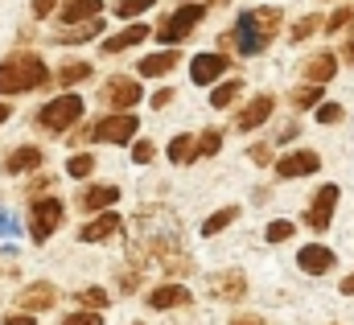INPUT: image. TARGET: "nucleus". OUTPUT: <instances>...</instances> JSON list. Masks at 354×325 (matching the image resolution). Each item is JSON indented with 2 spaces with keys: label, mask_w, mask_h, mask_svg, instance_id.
<instances>
[{
  "label": "nucleus",
  "mask_w": 354,
  "mask_h": 325,
  "mask_svg": "<svg viewBox=\"0 0 354 325\" xmlns=\"http://www.w3.org/2000/svg\"><path fill=\"white\" fill-rule=\"evenodd\" d=\"M50 79L46 62L37 54H12L0 62V95H21V91H33Z\"/></svg>",
  "instance_id": "obj_1"
},
{
  "label": "nucleus",
  "mask_w": 354,
  "mask_h": 325,
  "mask_svg": "<svg viewBox=\"0 0 354 325\" xmlns=\"http://www.w3.org/2000/svg\"><path fill=\"white\" fill-rule=\"evenodd\" d=\"M79 115H83V99H79V95H58V99H50V103L37 111V124H41L46 132H66V128L79 124Z\"/></svg>",
  "instance_id": "obj_2"
},
{
  "label": "nucleus",
  "mask_w": 354,
  "mask_h": 325,
  "mask_svg": "<svg viewBox=\"0 0 354 325\" xmlns=\"http://www.w3.org/2000/svg\"><path fill=\"white\" fill-rule=\"evenodd\" d=\"M136 128H140V120L128 111V115H103V120H95L91 124V140L95 145H128L132 136H136Z\"/></svg>",
  "instance_id": "obj_3"
},
{
  "label": "nucleus",
  "mask_w": 354,
  "mask_h": 325,
  "mask_svg": "<svg viewBox=\"0 0 354 325\" xmlns=\"http://www.w3.org/2000/svg\"><path fill=\"white\" fill-rule=\"evenodd\" d=\"M202 17H206V8H202V4H181L174 17H165V21H161L157 41L174 46V41H181V37H189V33H194V25H198Z\"/></svg>",
  "instance_id": "obj_4"
},
{
  "label": "nucleus",
  "mask_w": 354,
  "mask_h": 325,
  "mask_svg": "<svg viewBox=\"0 0 354 325\" xmlns=\"http://www.w3.org/2000/svg\"><path fill=\"white\" fill-rule=\"evenodd\" d=\"M338 194H342V189H338L334 181H326V185L313 194V202H309V210H305V227H309V231L322 235V231L330 227V219H334V210H338Z\"/></svg>",
  "instance_id": "obj_5"
},
{
  "label": "nucleus",
  "mask_w": 354,
  "mask_h": 325,
  "mask_svg": "<svg viewBox=\"0 0 354 325\" xmlns=\"http://www.w3.org/2000/svg\"><path fill=\"white\" fill-rule=\"evenodd\" d=\"M62 214H66V206H62L58 198H37V202H33V219H29V223H33L29 235H33L37 243H46V239L62 227Z\"/></svg>",
  "instance_id": "obj_6"
},
{
  "label": "nucleus",
  "mask_w": 354,
  "mask_h": 325,
  "mask_svg": "<svg viewBox=\"0 0 354 325\" xmlns=\"http://www.w3.org/2000/svg\"><path fill=\"white\" fill-rule=\"evenodd\" d=\"M140 82L128 79V75H115V79H107V86H103V99H107V107H115V115H128L136 103H140Z\"/></svg>",
  "instance_id": "obj_7"
},
{
  "label": "nucleus",
  "mask_w": 354,
  "mask_h": 325,
  "mask_svg": "<svg viewBox=\"0 0 354 325\" xmlns=\"http://www.w3.org/2000/svg\"><path fill=\"white\" fill-rule=\"evenodd\" d=\"M256 37H260V46H268L272 37H276V29H280V8L276 4H264V8H252V12H243L239 17Z\"/></svg>",
  "instance_id": "obj_8"
},
{
  "label": "nucleus",
  "mask_w": 354,
  "mask_h": 325,
  "mask_svg": "<svg viewBox=\"0 0 354 325\" xmlns=\"http://www.w3.org/2000/svg\"><path fill=\"white\" fill-rule=\"evenodd\" d=\"M322 169V157L313 153V149H297V153H284L280 161H276V173L280 177H309V173H317Z\"/></svg>",
  "instance_id": "obj_9"
},
{
  "label": "nucleus",
  "mask_w": 354,
  "mask_h": 325,
  "mask_svg": "<svg viewBox=\"0 0 354 325\" xmlns=\"http://www.w3.org/2000/svg\"><path fill=\"white\" fill-rule=\"evenodd\" d=\"M210 292H214L218 301H243V297H248V276H243L239 268L214 272V276H210Z\"/></svg>",
  "instance_id": "obj_10"
},
{
  "label": "nucleus",
  "mask_w": 354,
  "mask_h": 325,
  "mask_svg": "<svg viewBox=\"0 0 354 325\" xmlns=\"http://www.w3.org/2000/svg\"><path fill=\"white\" fill-rule=\"evenodd\" d=\"M227 54H194V62H189V79L198 82V86H206V82H218L227 75Z\"/></svg>",
  "instance_id": "obj_11"
},
{
  "label": "nucleus",
  "mask_w": 354,
  "mask_h": 325,
  "mask_svg": "<svg viewBox=\"0 0 354 325\" xmlns=\"http://www.w3.org/2000/svg\"><path fill=\"white\" fill-rule=\"evenodd\" d=\"M297 268L305 272V276H326L330 268H334V251L326 243H309L297 251Z\"/></svg>",
  "instance_id": "obj_12"
},
{
  "label": "nucleus",
  "mask_w": 354,
  "mask_h": 325,
  "mask_svg": "<svg viewBox=\"0 0 354 325\" xmlns=\"http://www.w3.org/2000/svg\"><path fill=\"white\" fill-rule=\"evenodd\" d=\"M272 107H276V99H272V95H256V99L235 115V132H256L268 115H272Z\"/></svg>",
  "instance_id": "obj_13"
},
{
  "label": "nucleus",
  "mask_w": 354,
  "mask_h": 325,
  "mask_svg": "<svg viewBox=\"0 0 354 325\" xmlns=\"http://www.w3.org/2000/svg\"><path fill=\"white\" fill-rule=\"evenodd\" d=\"M301 75L309 79V86H326V82L338 75V58L334 54H313V58H305Z\"/></svg>",
  "instance_id": "obj_14"
},
{
  "label": "nucleus",
  "mask_w": 354,
  "mask_h": 325,
  "mask_svg": "<svg viewBox=\"0 0 354 325\" xmlns=\"http://www.w3.org/2000/svg\"><path fill=\"white\" fill-rule=\"evenodd\" d=\"M54 301H58V288L54 284H29L25 292H21V309H29V317L33 313H41V309H54Z\"/></svg>",
  "instance_id": "obj_15"
},
{
  "label": "nucleus",
  "mask_w": 354,
  "mask_h": 325,
  "mask_svg": "<svg viewBox=\"0 0 354 325\" xmlns=\"http://www.w3.org/2000/svg\"><path fill=\"white\" fill-rule=\"evenodd\" d=\"M189 301H194V292L181 288V284H157V288L149 292V305H153V309H181V305H189Z\"/></svg>",
  "instance_id": "obj_16"
},
{
  "label": "nucleus",
  "mask_w": 354,
  "mask_h": 325,
  "mask_svg": "<svg viewBox=\"0 0 354 325\" xmlns=\"http://www.w3.org/2000/svg\"><path fill=\"white\" fill-rule=\"evenodd\" d=\"M120 227H124V223H120V214H111V210H107V214L91 219L87 227L79 231V239H83V243H103V239H111V235H115Z\"/></svg>",
  "instance_id": "obj_17"
},
{
  "label": "nucleus",
  "mask_w": 354,
  "mask_h": 325,
  "mask_svg": "<svg viewBox=\"0 0 354 325\" xmlns=\"http://www.w3.org/2000/svg\"><path fill=\"white\" fill-rule=\"evenodd\" d=\"M177 62H181V54L177 50H161V54H149V58H140V75L145 79H161V75H169Z\"/></svg>",
  "instance_id": "obj_18"
},
{
  "label": "nucleus",
  "mask_w": 354,
  "mask_h": 325,
  "mask_svg": "<svg viewBox=\"0 0 354 325\" xmlns=\"http://www.w3.org/2000/svg\"><path fill=\"white\" fill-rule=\"evenodd\" d=\"M99 17V0H66L62 4V25H87Z\"/></svg>",
  "instance_id": "obj_19"
},
{
  "label": "nucleus",
  "mask_w": 354,
  "mask_h": 325,
  "mask_svg": "<svg viewBox=\"0 0 354 325\" xmlns=\"http://www.w3.org/2000/svg\"><path fill=\"white\" fill-rule=\"evenodd\" d=\"M115 198H120L115 185H87L83 198H79V206L83 210H107V206H115Z\"/></svg>",
  "instance_id": "obj_20"
},
{
  "label": "nucleus",
  "mask_w": 354,
  "mask_h": 325,
  "mask_svg": "<svg viewBox=\"0 0 354 325\" xmlns=\"http://www.w3.org/2000/svg\"><path fill=\"white\" fill-rule=\"evenodd\" d=\"M149 33H153L149 25H128L124 33H115V37H107V41H103V50H107V54H120V50H128V46H140V41H145Z\"/></svg>",
  "instance_id": "obj_21"
},
{
  "label": "nucleus",
  "mask_w": 354,
  "mask_h": 325,
  "mask_svg": "<svg viewBox=\"0 0 354 325\" xmlns=\"http://www.w3.org/2000/svg\"><path fill=\"white\" fill-rule=\"evenodd\" d=\"M165 153H169V161H174V165L198 161V140H194V132H181V136H174Z\"/></svg>",
  "instance_id": "obj_22"
},
{
  "label": "nucleus",
  "mask_w": 354,
  "mask_h": 325,
  "mask_svg": "<svg viewBox=\"0 0 354 325\" xmlns=\"http://www.w3.org/2000/svg\"><path fill=\"white\" fill-rule=\"evenodd\" d=\"M37 165H41V149L25 145V149L8 153V161H4V173H29V169H37Z\"/></svg>",
  "instance_id": "obj_23"
},
{
  "label": "nucleus",
  "mask_w": 354,
  "mask_h": 325,
  "mask_svg": "<svg viewBox=\"0 0 354 325\" xmlns=\"http://www.w3.org/2000/svg\"><path fill=\"white\" fill-rule=\"evenodd\" d=\"M239 91H243V82H239V79L218 82V86H214V95H210V107H218V111H223V107H231V103L239 99Z\"/></svg>",
  "instance_id": "obj_24"
},
{
  "label": "nucleus",
  "mask_w": 354,
  "mask_h": 325,
  "mask_svg": "<svg viewBox=\"0 0 354 325\" xmlns=\"http://www.w3.org/2000/svg\"><path fill=\"white\" fill-rule=\"evenodd\" d=\"M239 219V206H227V210H218V214H210L206 223H202V235L210 239V235H218V231H227L231 223Z\"/></svg>",
  "instance_id": "obj_25"
},
{
  "label": "nucleus",
  "mask_w": 354,
  "mask_h": 325,
  "mask_svg": "<svg viewBox=\"0 0 354 325\" xmlns=\"http://www.w3.org/2000/svg\"><path fill=\"white\" fill-rule=\"evenodd\" d=\"M99 29H103V21L95 17V21H87V25H79V29L58 33V41H66V46H75V41H91V37H99Z\"/></svg>",
  "instance_id": "obj_26"
},
{
  "label": "nucleus",
  "mask_w": 354,
  "mask_h": 325,
  "mask_svg": "<svg viewBox=\"0 0 354 325\" xmlns=\"http://www.w3.org/2000/svg\"><path fill=\"white\" fill-rule=\"evenodd\" d=\"M346 25H354V4H342V8H338V12H330V17H326V25H322V29H326V33H342V29H346Z\"/></svg>",
  "instance_id": "obj_27"
},
{
  "label": "nucleus",
  "mask_w": 354,
  "mask_h": 325,
  "mask_svg": "<svg viewBox=\"0 0 354 325\" xmlns=\"http://www.w3.org/2000/svg\"><path fill=\"white\" fill-rule=\"evenodd\" d=\"M322 25H326V17H317V12H313V17H301V21H297L288 33H292V41H305V37H313Z\"/></svg>",
  "instance_id": "obj_28"
},
{
  "label": "nucleus",
  "mask_w": 354,
  "mask_h": 325,
  "mask_svg": "<svg viewBox=\"0 0 354 325\" xmlns=\"http://www.w3.org/2000/svg\"><path fill=\"white\" fill-rule=\"evenodd\" d=\"M83 79H91V62H71V66L58 71V82L62 86H75V82H83Z\"/></svg>",
  "instance_id": "obj_29"
},
{
  "label": "nucleus",
  "mask_w": 354,
  "mask_h": 325,
  "mask_svg": "<svg viewBox=\"0 0 354 325\" xmlns=\"http://www.w3.org/2000/svg\"><path fill=\"white\" fill-rule=\"evenodd\" d=\"M288 99H292V107H317V103H322V86H309V82H305V86H297Z\"/></svg>",
  "instance_id": "obj_30"
},
{
  "label": "nucleus",
  "mask_w": 354,
  "mask_h": 325,
  "mask_svg": "<svg viewBox=\"0 0 354 325\" xmlns=\"http://www.w3.org/2000/svg\"><path fill=\"white\" fill-rule=\"evenodd\" d=\"M223 149V132L218 128H206L202 136H198V157H214Z\"/></svg>",
  "instance_id": "obj_31"
},
{
  "label": "nucleus",
  "mask_w": 354,
  "mask_h": 325,
  "mask_svg": "<svg viewBox=\"0 0 354 325\" xmlns=\"http://www.w3.org/2000/svg\"><path fill=\"white\" fill-rule=\"evenodd\" d=\"M313 111H317V124H342L346 120V107L342 103H317Z\"/></svg>",
  "instance_id": "obj_32"
},
{
  "label": "nucleus",
  "mask_w": 354,
  "mask_h": 325,
  "mask_svg": "<svg viewBox=\"0 0 354 325\" xmlns=\"http://www.w3.org/2000/svg\"><path fill=\"white\" fill-rule=\"evenodd\" d=\"M107 301H111V297H107L103 288H83V292H79V305H87V313H99V309H107Z\"/></svg>",
  "instance_id": "obj_33"
},
{
  "label": "nucleus",
  "mask_w": 354,
  "mask_h": 325,
  "mask_svg": "<svg viewBox=\"0 0 354 325\" xmlns=\"http://www.w3.org/2000/svg\"><path fill=\"white\" fill-rule=\"evenodd\" d=\"M157 0H120L115 4V17H124V21H132V17H140V12H149Z\"/></svg>",
  "instance_id": "obj_34"
},
{
  "label": "nucleus",
  "mask_w": 354,
  "mask_h": 325,
  "mask_svg": "<svg viewBox=\"0 0 354 325\" xmlns=\"http://www.w3.org/2000/svg\"><path fill=\"white\" fill-rule=\"evenodd\" d=\"M292 231H297V227H292V223H288V219H272V223H268V243H284V239H288V235H292Z\"/></svg>",
  "instance_id": "obj_35"
},
{
  "label": "nucleus",
  "mask_w": 354,
  "mask_h": 325,
  "mask_svg": "<svg viewBox=\"0 0 354 325\" xmlns=\"http://www.w3.org/2000/svg\"><path fill=\"white\" fill-rule=\"evenodd\" d=\"M91 169H95V157H91V153H75V157L66 161V173H71V177H87Z\"/></svg>",
  "instance_id": "obj_36"
},
{
  "label": "nucleus",
  "mask_w": 354,
  "mask_h": 325,
  "mask_svg": "<svg viewBox=\"0 0 354 325\" xmlns=\"http://www.w3.org/2000/svg\"><path fill=\"white\" fill-rule=\"evenodd\" d=\"M153 153H157V149H153V140H136V145H132V161H136V165H149V161H153Z\"/></svg>",
  "instance_id": "obj_37"
},
{
  "label": "nucleus",
  "mask_w": 354,
  "mask_h": 325,
  "mask_svg": "<svg viewBox=\"0 0 354 325\" xmlns=\"http://www.w3.org/2000/svg\"><path fill=\"white\" fill-rule=\"evenodd\" d=\"M62 325H103L99 313H71V317H62Z\"/></svg>",
  "instance_id": "obj_38"
},
{
  "label": "nucleus",
  "mask_w": 354,
  "mask_h": 325,
  "mask_svg": "<svg viewBox=\"0 0 354 325\" xmlns=\"http://www.w3.org/2000/svg\"><path fill=\"white\" fill-rule=\"evenodd\" d=\"M169 99H174V91H169V86H161V91L153 95V107L161 111V107H169Z\"/></svg>",
  "instance_id": "obj_39"
},
{
  "label": "nucleus",
  "mask_w": 354,
  "mask_h": 325,
  "mask_svg": "<svg viewBox=\"0 0 354 325\" xmlns=\"http://www.w3.org/2000/svg\"><path fill=\"white\" fill-rule=\"evenodd\" d=\"M54 8H58V0H33V12H37V17H50Z\"/></svg>",
  "instance_id": "obj_40"
},
{
  "label": "nucleus",
  "mask_w": 354,
  "mask_h": 325,
  "mask_svg": "<svg viewBox=\"0 0 354 325\" xmlns=\"http://www.w3.org/2000/svg\"><path fill=\"white\" fill-rule=\"evenodd\" d=\"M248 161L268 165V145H256V149H248Z\"/></svg>",
  "instance_id": "obj_41"
},
{
  "label": "nucleus",
  "mask_w": 354,
  "mask_h": 325,
  "mask_svg": "<svg viewBox=\"0 0 354 325\" xmlns=\"http://www.w3.org/2000/svg\"><path fill=\"white\" fill-rule=\"evenodd\" d=\"M4 325H33V317H29V313H8Z\"/></svg>",
  "instance_id": "obj_42"
},
{
  "label": "nucleus",
  "mask_w": 354,
  "mask_h": 325,
  "mask_svg": "<svg viewBox=\"0 0 354 325\" xmlns=\"http://www.w3.org/2000/svg\"><path fill=\"white\" fill-rule=\"evenodd\" d=\"M288 140H297V124H288V128L280 132V145H288Z\"/></svg>",
  "instance_id": "obj_43"
},
{
  "label": "nucleus",
  "mask_w": 354,
  "mask_h": 325,
  "mask_svg": "<svg viewBox=\"0 0 354 325\" xmlns=\"http://www.w3.org/2000/svg\"><path fill=\"white\" fill-rule=\"evenodd\" d=\"M12 231V219H8V210H0V235H8Z\"/></svg>",
  "instance_id": "obj_44"
},
{
  "label": "nucleus",
  "mask_w": 354,
  "mask_h": 325,
  "mask_svg": "<svg viewBox=\"0 0 354 325\" xmlns=\"http://www.w3.org/2000/svg\"><path fill=\"white\" fill-rule=\"evenodd\" d=\"M231 325H268V322H264V317H235Z\"/></svg>",
  "instance_id": "obj_45"
},
{
  "label": "nucleus",
  "mask_w": 354,
  "mask_h": 325,
  "mask_svg": "<svg viewBox=\"0 0 354 325\" xmlns=\"http://www.w3.org/2000/svg\"><path fill=\"white\" fill-rule=\"evenodd\" d=\"M342 297H354V272L342 280Z\"/></svg>",
  "instance_id": "obj_46"
},
{
  "label": "nucleus",
  "mask_w": 354,
  "mask_h": 325,
  "mask_svg": "<svg viewBox=\"0 0 354 325\" xmlns=\"http://www.w3.org/2000/svg\"><path fill=\"white\" fill-rule=\"evenodd\" d=\"M342 58H346V62H351V66H354V37H351V41H346V46H342Z\"/></svg>",
  "instance_id": "obj_47"
},
{
  "label": "nucleus",
  "mask_w": 354,
  "mask_h": 325,
  "mask_svg": "<svg viewBox=\"0 0 354 325\" xmlns=\"http://www.w3.org/2000/svg\"><path fill=\"white\" fill-rule=\"evenodd\" d=\"M4 120H8V103H0V124H4Z\"/></svg>",
  "instance_id": "obj_48"
},
{
  "label": "nucleus",
  "mask_w": 354,
  "mask_h": 325,
  "mask_svg": "<svg viewBox=\"0 0 354 325\" xmlns=\"http://www.w3.org/2000/svg\"><path fill=\"white\" fill-rule=\"evenodd\" d=\"M185 4H194V0H185Z\"/></svg>",
  "instance_id": "obj_49"
}]
</instances>
